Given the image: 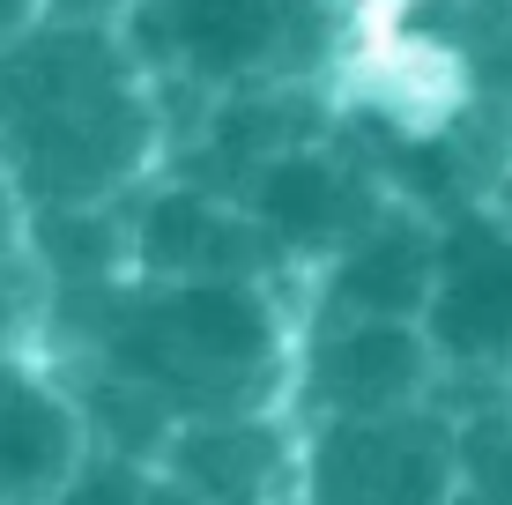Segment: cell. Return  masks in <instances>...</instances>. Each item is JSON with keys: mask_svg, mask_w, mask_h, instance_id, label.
<instances>
[{"mask_svg": "<svg viewBox=\"0 0 512 505\" xmlns=\"http://www.w3.org/2000/svg\"><path fill=\"white\" fill-rule=\"evenodd\" d=\"M164 127V90L119 23L45 15L0 52V164L30 208H119L149 194Z\"/></svg>", "mask_w": 512, "mask_h": 505, "instance_id": "1", "label": "cell"}, {"mask_svg": "<svg viewBox=\"0 0 512 505\" xmlns=\"http://www.w3.org/2000/svg\"><path fill=\"white\" fill-rule=\"evenodd\" d=\"M82 320V364L149 387L186 416L282 409L297 394V350L275 283H119L52 298V327Z\"/></svg>", "mask_w": 512, "mask_h": 505, "instance_id": "2", "label": "cell"}, {"mask_svg": "<svg viewBox=\"0 0 512 505\" xmlns=\"http://www.w3.org/2000/svg\"><path fill=\"white\" fill-rule=\"evenodd\" d=\"M127 45L156 82L179 75L216 97L305 82L334 45V0H134Z\"/></svg>", "mask_w": 512, "mask_h": 505, "instance_id": "3", "label": "cell"}, {"mask_svg": "<svg viewBox=\"0 0 512 505\" xmlns=\"http://www.w3.org/2000/svg\"><path fill=\"white\" fill-rule=\"evenodd\" d=\"M461 491V416L446 402L305 424V505H446Z\"/></svg>", "mask_w": 512, "mask_h": 505, "instance_id": "4", "label": "cell"}, {"mask_svg": "<svg viewBox=\"0 0 512 505\" xmlns=\"http://www.w3.org/2000/svg\"><path fill=\"white\" fill-rule=\"evenodd\" d=\"M282 253L238 194L164 179L134 194V275L141 283H275Z\"/></svg>", "mask_w": 512, "mask_h": 505, "instance_id": "5", "label": "cell"}, {"mask_svg": "<svg viewBox=\"0 0 512 505\" xmlns=\"http://www.w3.org/2000/svg\"><path fill=\"white\" fill-rule=\"evenodd\" d=\"M438 364L423 320H320L297 357V402L312 424L327 416H394L438 402Z\"/></svg>", "mask_w": 512, "mask_h": 505, "instance_id": "6", "label": "cell"}, {"mask_svg": "<svg viewBox=\"0 0 512 505\" xmlns=\"http://www.w3.org/2000/svg\"><path fill=\"white\" fill-rule=\"evenodd\" d=\"M238 201L253 208V223L268 231V246L282 253V268H290V260H297V268H327L334 253H349L386 208H394V194H386L372 171H357L349 156H334L320 142L260 164Z\"/></svg>", "mask_w": 512, "mask_h": 505, "instance_id": "7", "label": "cell"}, {"mask_svg": "<svg viewBox=\"0 0 512 505\" xmlns=\"http://www.w3.org/2000/svg\"><path fill=\"white\" fill-rule=\"evenodd\" d=\"M446 379H512V231L490 216H453L438 253V290L423 312Z\"/></svg>", "mask_w": 512, "mask_h": 505, "instance_id": "8", "label": "cell"}, {"mask_svg": "<svg viewBox=\"0 0 512 505\" xmlns=\"http://www.w3.org/2000/svg\"><path fill=\"white\" fill-rule=\"evenodd\" d=\"M156 476L193 505H305V431L282 409L186 416Z\"/></svg>", "mask_w": 512, "mask_h": 505, "instance_id": "9", "label": "cell"}, {"mask_svg": "<svg viewBox=\"0 0 512 505\" xmlns=\"http://www.w3.org/2000/svg\"><path fill=\"white\" fill-rule=\"evenodd\" d=\"M438 253H446V223L394 201L357 246L320 268V312L327 320H423L438 290Z\"/></svg>", "mask_w": 512, "mask_h": 505, "instance_id": "10", "label": "cell"}, {"mask_svg": "<svg viewBox=\"0 0 512 505\" xmlns=\"http://www.w3.org/2000/svg\"><path fill=\"white\" fill-rule=\"evenodd\" d=\"M82 454L90 424L75 409V387H60L30 357L0 364V505H52Z\"/></svg>", "mask_w": 512, "mask_h": 505, "instance_id": "11", "label": "cell"}, {"mask_svg": "<svg viewBox=\"0 0 512 505\" xmlns=\"http://www.w3.org/2000/svg\"><path fill=\"white\" fill-rule=\"evenodd\" d=\"M156 491V468L134 461V454H112V446H90V454L75 461V476L60 483V498L52 505H149Z\"/></svg>", "mask_w": 512, "mask_h": 505, "instance_id": "12", "label": "cell"}, {"mask_svg": "<svg viewBox=\"0 0 512 505\" xmlns=\"http://www.w3.org/2000/svg\"><path fill=\"white\" fill-rule=\"evenodd\" d=\"M45 327H52V283L38 275V260L0 268V364L30 357V342H38Z\"/></svg>", "mask_w": 512, "mask_h": 505, "instance_id": "13", "label": "cell"}, {"mask_svg": "<svg viewBox=\"0 0 512 505\" xmlns=\"http://www.w3.org/2000/svg\"><path fill=\"white\" fill-rule=\"evenodd\" d=\"M30 231H38V208L15 186V171L0 164V268H23L30 260Z\"/></svg>", "mask_w": 512, "mask_h": 505, "instance_id": "14", "label": "cell"}, {"mask_svg": "<svg viewBox=\"0 0 512 505\" xmlns=\"http://www.w3.org/2000/svg\"><path fill=\"white\" fill-rule=\"evenodd\" d=\"M483 67L498 75V90H512V0L490 15V38H483Z\"/></svg>", "mask_w": 512, "mask_h": 505, "instance_id": "15", "label": "cell"}, {"mask_svg": "<svg viewBox=\"0 0 512 505\" xmlns=\"http://www.w3.org/2000/svg\"><path fill=\"white\" fill-rule=\"evenodd\" d=\"M45 15H52V0H0V52H8L15 38H30Z\"/></svg>", "mask_w": 512, "mask_h": 505, "instance_id": "16", "label": "cell"}, {"mask_svg": "<svg viewBox=\"0 0 512 505\" xmlns=\"http://www.w3.org/2000/svg\"><path fill=\"white\" fill-rule=\"evenodd\" d=\"M446 505H512V483H468L461 476V491H453Z\"/></svg>", "mask_w": 512, "mask_h": 505, "instance_id": "17", "label": "cell"}]
</instances>
